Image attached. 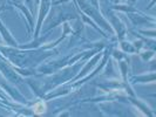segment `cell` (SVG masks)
I'll return each mask as SVG.
<instances>
[{"label": "cell", "instance_id": "2", "mask_svg": "<svg viewBox=\"0 0 156 117\" xmlns=\"http://www.w3.org/2000/svg\"><path fill=\"white\" fill-rule=\"evenodd\" d=\"M0 31H1V34H2V36H4V39L7 41L8 43H11L12 46H16V42H14L13 41V39H12V36L9 35V33L7 32V29L4 27V25L0 22Z\"/></svg>", "mask_w": 156, "mask_h": 117}, {"label": "cell", "instance_id": "1", "mask_svg": "<svg viewBox=\"0 0 156 117\" xmlns=\"http://www.w3.org/2000/svg\"><path fill=\"white\" fill-rule=\"evenodd\" d=\"M48 6H49V0H42V5H41V11H40V16H39V22H38V29H37V33L39 31L40 26H41V22L44 20V18L46 15L47 11H48Z\"/></svg>", "mask_w": 156, "mask_h": 117}]
</instances>
